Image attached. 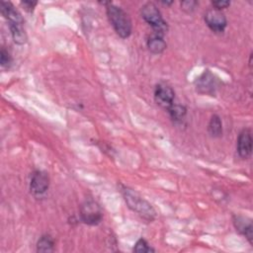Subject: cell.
Instances as JSON below:
<instances>
[{
    "label": "cell",
    "instance_id": "5bb4252c",
    "mask_svg": "<svg viewBox=\"0 0 253 253\" xmlns=\"http://www.w3.org/2000/svg\"><path fill=\"white\" fill-rule=\"evenodd\" d=\"M208 131L212 137H220L222 135V123L219 116H211L208 125Z\"/></svg>",
    "mask_w": 253,
    "mask_h": 253
},
{
    "label": "cell",
    "instance_id": "4fadbf2b",
    "mask_svg": "<svg viewBox=\"0 0 253 253\" xmlns=\"http://www.w3.org/2000/svg\"><path fill=\"white\" fill-rule=\"evenodd\" d=\"M9 29L15 43L22 45L27 42L28 37L24 28V24H9Z\"/></svg>",
    "mask_w": 253,
    "mask_h": 253
},
{
    "label": "cell",
    "instance_id": "d6986e66",
    "mask_svg": "<svg viewBox=\"0 0 253 253\" xmlns=\"http://www.w3.org/2000/svg\"><path fill=\"white\" fill-rule=\"evenodd\" d=\"M198 2L195 0H186L181 2V9L186 13H192L198 6Z\"/></svg>",
    "mask_w": 253,
    "mask_h": 253
},
{
    "label": "cell",
    "instance_id": "9c48e42d",
    "mask_svg": "<svg viewBox=\"0 0 253 253\" xmlns=\"http://www.w3.org/2000/svg\"><path fill=\"white\" fill-rule=\"evenodd\" d=\"M236 150L239 157L247 159L252 153V133L249 128H243L237 138Z\"/></svg>",
    "mask_w": 253,
    "mask_h": 253
},
{
    "label": "cell",
    "instance_id": "ac0fdd59",
    "mask_svg": "<svg viewBox=\"0 0 253 253\" xmlns=\"http://www.w3.org/2000/svg\"><path fill=\"white\" fill-rule=\"evenodd\" d=\"M12 63V57L9 53V51L5 48L2 47L0 51V64L4 68H8Z\"/></svg>",
    "mask_w": 253,
    "mask_h": 253
},
{
    "label": "cell",
    "instance_id": "e0dca14e",
    "mask_svg": "<svg viewBox=\"0 0 253 253\" xmlns=\"http://www.w3.org/2000/svg\"><path fill=\"white\" fill-rule=\"evenodd\" d=\"M132 251L136 253H150V252H155V249H153L144 238H139L135 242L132 248Z\"/></svg>",
    "mask_w": 253,
    "mask_h": 253
},
{
    "label": "cell",
    "instance_id": "44dd1931",
    "mask_svg": "<svg viewBox=\"0 0 253 253\" xmlns=\"http://www.w3.org/2000/svg\"><path fill=\"white\" fill-rule=\"evenodd\" d=\"M21 5L23 6V8L29 12V13H32L35 9V7L38 5V2L37 1H22L21 2Z\"/></svg>",
    "mask_w": 253,
    "mask_h": 253
},
{
    "label": "cell",
    "instance_id": "7a4b0ae2",
    "mask_svg": "<svg viewBox=\"0 0 253 253\" xmlns=\"http://www.w3.org/2000/svg\"><path fill=\"white\" fill-rule=\"evenodd\" d=\"M106 13L115 32L122 39L128 38L132 31V25L127 13L123 8L113 4L112 2H108L106 4Z\"/></svg>",
    "mask_w": 253,
    "mask_h": 253
},
{
    "label": "cell",
    "instance_id": "3957f363",
    "mask_svg": "<svg viewBox=\"0 0 253 253\" xmlns=\"http://www.w3.org/2000/svg\"><path fill=\"white\" fill-rule=\"evenodd\" d=\"M142 19L153 29V33L164 36L168 31V25L164 21L158 7L153 2H146L140 8Z\"/></svg>",
    "mask_w": 253,
    "mask_h": 253
},
{
    "label": "cell",
    "instance_id": "277c9868",
    "mask_svg": "<svg viewBox=\"0 0 253 253\" xmlns=\"http://www.w3.org/2000/svg\"><path fill=\"white\" fill-rule=\"evenodd\" d=\"M81 220L89 225H97L103 218V212L100 206L94 200H86L80 206Z\"/></svg>",
    "mask_w": 253,
    "mask_h": 253
},
{
    "label": "cell",
    "instance_id": "5b68a950",
    "mask_svg": "<svg viewBox=\"0 0 253 253\" xmlns=\"http://www.w3.org/2000/svg\"><path fill=\"white\" fill-rule=\"evenodd\" d=\"M196 90L201 94L213 95L219 87L218 78H216L210 70H205L195 81Z\"/></svg>",
    "mask_w": 253,
    "mask_h": 253
},
{
    "label": "cell",
    "instance_id": "52a82bcc",
    "mask_svg": "<svg viewBox=\"0 0 253 253\" xmlns=\"http://www.w3.org/2000/svg\"><path fill=\"white\" fill-rule=\"evenodd\" d=\"M175 99V92L171 86L166 83H158L154 89V100L161 108L168 110Z\"/></svg>",
    "mask_w": 253,
    "mask_h": 253
},
{
    "label": "cell",
    "instance_id": "9a60e30c",
    "mask_svg": "<svg viewBox=\"0 0 253 253\" xmlns=\"http://www.w3.org/2000/svg\"><path fill=\"white\" fill-rule=\"evenodd\" d=\"M168 113L170 115V118L175 123H182L187 115V109L185 106L180 104H173L168 110Z\"/></svg>",
    "mask_w": 253,
    "mask_h": 253
},
{
    "label": "cell",
    "instance_id": "8992f818",
    "mask_svg": "<svg viewBox=\"0 0 253 253\" xmlns=\"http://www.w3.org/2000/svg\"><path fill=\"white\" fill-rule=\"evenodd\" d=\"M204 20L210 30L215 34H222L227 26L225 15L221 11L213 8L206 12Z\"/></svg>",
    "mask_w": 253,
    "mask_h": 253
},
{
    "label": "cell",
    "instance_id": "ffe728a7",
    "mask_svg": "<svg viewBox=\"0 0 253 253\" xmlns=\"http://www.w3.org/2000/svg\"><path fill=\"white\" fill-rule=\"evenodd\" d=\"M211 5H212L213 9H216V10L221 11L222 9L227 8V7L230 5V2H229V1H221V0H217V1H212V2H211Z\"/></svg>",
    "mask_w": 253,
    "mask_h": 253
},
{
    "label": "cell",
    "instance_id": "2e32d148",
    "mask_svg": "<svg viewBox=\"0 0 253 253\" xmlns=\"http://www.w3.org/2000/svg\"><path fill=\"white\" fill-rule=\"evenodd\" d=\"M54 239L49 234H43L37 242L38 252H52L54 250Z\"/></svg>",
    "mask_w": 253,
    "mask_h": 253
},
{
    "label": "cell",
    "instance_id": "30bf717a",
    "mask_svg": "<svg viewBox=\"0 0 253 253\" xmlns=\"http://www.w3.org/2000/svg\"><path fill=\"white\" fill-rule=\"evenodd\" d=\"M233 224L236 230L245 236V238L252 244V236H253V225L252 220L246 216L242 215H234L233 216Z\"/></svg>",
    "mask_w": 253,
    "mask_h": 253
},
{
    "label": "cell",
    "instance_id": "7c38bea8",
    "mask_svg": "<svg viewBox=\"0 0 253 253\" xmlns=\"http://www.w3.org/2000/svg\"><path fill=\"white\" fill-rule=\"evenodd\" d=\"M146 45L149 49V51L153 54H160L166 49V42L163 39V36L157 35L153 33L151 36L148 37Z\"/></svg>",
    "mask_w": 253,
    "mask_h": 253
},
{
    "label": "cell",
    "instance_id": "6da1fadb",
    "mask_svg": "<svg viewBox=\"0 0 253 253\" xmlns=\"http://www.w3.org/2000/svg\"><path fill=\"white\" fill-rule=\"evenodd\" d=\"M121 193L127 207L140 217L147 221H152L156 217V211L153 207L134 190L122 185Z\"/></svg>",
    "mask_w": 253,
    "mask_h": 253
},
{
    "label": "cell",
    "instance_id": "ba28073f",
    "mask_svg": "<svg viewBox=\"0 0 253 253\" xmlns=\"http://www.w3.org/2000/svg\"><path fill=\"white\" fill-rule=\"evenodd\" d=\"M49 176L46 172L37 170L32 174L30 181V191L35 197H41L48 190Z\"/></svg>",
    "mask_w": 253,
    "mask_h": 253
},
{
    "label": "cell",
    "instance_id": "8fae6325",
    "mask_svg": "<svg viewBox=\"0 0 253 253\" xmlns=\"http://www.w3.org/2000/svg\"><path fill=\"white\" fill-rule=\"evenodd\" d=\"M1 14L9 24H24V19L11 2H1Z\"/></svg>",
    "mask_w": 253,
    "mask_h": 253
},
{
    "label": "cell",
    "instance_id": "7402d4cb",
    "mask_svg": "<svg viewBox=\"0 0 253 253\" xmlns=\"http://www.w3.org/2000/svg\"><path fill=\"white\" fill-rule=\"evenodd\" d=\"M173 2H162V4H164V5H171Z\"/></svg>",
    "mask_w": 253,
    "mask_h": 253
}]
</instances>
